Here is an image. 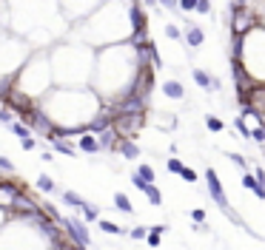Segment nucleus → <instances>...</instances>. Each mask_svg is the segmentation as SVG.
Listing matches in <instances>:
<instances>
[{
  "mask_svg": "<svg viewBox=\"0 0 265 250\" xmlns=\"http://www.w3.org/2000/svg\"><path fill=\"white\" fill-rule=\"evenodd\" d=\"M259 14L251 6H237L231 3V37H248L254 29H259Z\"/></svg>",
  "mask_w": 265,
  "mask_h": 250,
  "instance_id": "f257e3e1",
  "label": "nucleus"
},
{
  "mask_svg": "<svg viewBox=\"0 0 265 250\" xmlns=\"http://www.w3.org/2000/svg\"><path fill=\"white\" fill-rule=\"evenodd\" d=\"M60 227H63V236H66V242L72 244L74 250H86L89 244H92V236H89L86 222L77 219V216H63V219H60Z\"/></svg>",
  "mask_w": 265,
  "mask_h": 250,
  "instance_id": "f03ea898",
  "label": "nucleus"
},
{
  "mask_svg": "<svg viewBox=\"0 0 265 250\" xmlns=\"http://www.w3.org/2000/svg\"><path fill=\"white\" fill-rule=\"evenodd\" d=\"M143 125H146V114H117L111 122V131L117 134V140H134L140 137Z\"/></svg>",
  "mask_w": 265,
  "mask_h": 250,
  "instance_id": "7ed1b4c3",
  "label": "nucleus"
},
{
  "mask_svg": "<svg viewBox=\"0 0 265 250\" xmlns=\"http://www.w3.org/2000/svg\"><path fill=\"white\" fill-rule=\"evenodd\" d=\"M205 185H208V196L214 199V205L220 207L222 214H228L231 202H228V196H225V188H222V182H220V177H217L214 168H208V171H205Z\"/></svg>",
  "mask_w": 265,
  "mask_h": 250,
  "instance_id": "20e7f679",
  "label": "nucleus"
},
{
  "mask_svg": "<svg viewBox=\"0 0 265 250\" xmlns=\"http://www.w3.org/2000/svg\"><path fill=\"white\" fill-rule=\"evenodd\" d=\"M183 37H185V46H188V49H200V46L205 43V31L200 29L197 23H191V20H185Z\"/></svg>",
  "mask_w": 265,
  "mask_h": 250,
  "instance_id": "39448f33",
  "label": "nucleus"
},
{
  "mask_svg": "<svg viewBox=\"0 0 265 250\" xmlns=\"http://www.w3.org/2000/svg\"><path fill=\"white\" fill-rule=\"evenodd\" d=\"M191 77H194V83H197L203 91H220V77H214V74L203 71V68H194Z\"/></svg>",
  "mask_w": 265,
  "mask_h": 250,
  "instance_id": "423d86ee",
  "label": "nucleus"
},
{
  "mask_svg": "<svg viewBox=\"0 0 265 250\" xmlns=\"http://www.w3.org/2000/svg\"><path fill=\"white\" fill-rule=\"evenodd\" d=\"M77 148H80L83 153H97L100 151V142H97V137H94L92 131H83V134L77 137Z\"/></svg>",
  "mask_w": 265,
  "mask_h": 250,
  "instance_id": "0eeeda50",
  "label": "nucleus"
},
{
  "mask_svg": "<svg viewBox=\"0 0 265 250\" xmlns=\"http://www.w3.org/2000/svg\"><path fill=\"white\" fill-rule=\"evenodd\" d=\"M114 153H120L123 159H137V157H140V148H137L134 140H117V148H114Z\"/></svg>",
  "mask_w": 265,
  "mask_h": 250,
  "instance_id": "6e6552de",
  "label": "nucleus"
},
{
  "mask_svg": "<svg viewBox=\"0 0 265 250\" xmlns=\"http://www.w3.org/2000/svg\"><path fill=\"white\" fill-rule=\"evenodd\" d=\"M94 137H97V142H100V151H114V148H117V134L111 128L100 131V134H94Z\"/></svg>",
  "mask_w": 265,
  "mask_h": 250,
  "instance_id": "1a4fd4ad",
  "label": "nucleus"
},
{
  "mask_svg": "<svg viewBox=\"0 0 265 250\" xmlns=\"http://www.w3.org/2000/svg\"><path fill=\"white\" fill-rule=\"evenodd\" d=\"M163 94H166L168 100H183L185 88H183V83H177V80H166V83H163Z\"/></svg>",
  "mask_w": 265,
  "mask_h": 250,
  "instance_id": "9d476101",
  "label": "nucleus"
},
{
  "mask_svg": "<svg viewBox=\"0 0 265 250\" xmlns=\"http://www.w3.org/2000/svg\"><path fill=\"white\" fill-rule=\"evenodd\" d=\"M63 202H66L72 210H83V205H86V199H83L80 194H74V190H63Z\"/></svg>",
  "mask_w": 265,
  "mask_h": 250,
  "instance_id": "9b49d317",
  "label": "nucleus"
},
{
  "mask_svg": "<svg viewBox=\"0 0 265 250\" xmlns=\"http://www.w3.org/2000/svg\"><path fill=\"white\" fill-rule=\"evenodd\" d=\"M97 227L103 233H109V236H126V230L117 225V222H109V219H97Z\"/></svg>",
  "mask_w": 265,
  "mask_h": 250,
  "instance_id": "f8f14e48",
  "label": "nucleus"
},
{
  "mask_svg": "<svg viewBox=\"0 0 265 250\" xmlns=\"http://www.w3.org/2000/svg\"><path fill=\"white\" fill-rule=\"evenodd\" d=\"M114 207H117V210H123V214H134V205H131V199H129V196H126V194H120V190H117V194H114Z\"/></svg>",
  "mask_w": 265,
  "mask_h": 250,
  "instance_id": "ddd939ff",
  "label": "nucleus"
},
{
  "mask_svg": "<svg viewBox=\"0 0 265 250\" xmlns=\"http://www.w3.org/2000/svg\"><path fill=\"white\" fill-rule=\"evenodd\" d=\"M134 174H137V177L143 179V182H148V185H154V179H157L154 168H151V165H148V162H143V165H140V168H137Z\"/></svg>",
  "mask_w": 265,
  "mask_h": 250,
  "instance_id": "4468645a",
  "label": "nucleus"
},
{
  "mask_svg": "<svg viewBox=\"0 0 265 250\" xmlns=\"http://www.w3.org/2000/svg\"><path fill=\"white\" fill-rule=\"evenodd\" d=\"M37 190H43V194H55L57 185H55V179H51L49 174H40V177H37Z\"/></svg>",
  "mask_w": 265,
  "mask_h": 250,
  "instance_id": "2eb2a0df",
  "label": "nucleus"
},
{
  "mask_svg": "<svg viewBox=\"0 0 265 250\" xmlns=\"http://www.w3.org/2000/svg\"><path fill=\"white\" fill-rule=\"evenodd\" d=\"M143 194H146V199L151 202L154 207H160V205H163V194H160V188H157V185H148Z\"/></svg>",
  "mask_w": 265,
  "mask_h": 250,
  "instance_id": "dca6fc26",
  "label": "nucleus"
},
{
  "mask_svg": "<svg viewBox=\"0 0 265 250\" xmlns=\"http://www.w3.org/2000/svg\"><path fill=\"white\" fill-rule=\"evenodd\" d=\"M80 214H83V222H97V219H100V207L92 205V202H86Z\"/></svg>",
  "mask_w": 265,
  "mask_h": 250,
  "instance_id": "f3484780",
  "label": "nucleus"
},
{
  "mask_svg": "<svg viewBox=\"0 0 265 250\" xmlns=\"http://www.w3.org/2000/svg\"><path fill=\"white\" fill-rule=\"evenodd\" d=\"M205 128H208V131H211V134H220V131H222V128H225V122H222V120H220V117H214V114H208V117H205Z\"/></svg>",
  "mask_w": 265,
  "mask_h": 250,
  "instance_id": "a211bd4d",
  "label": "nucleus"
},
{
  "mask_svg": "<svg viewBox=\"0 0 265 250\" xmlns=\"http://www.w3.org/2000/svg\"><path fill=\"white\" fill-rule=\"evenodd\" d=\"M51 145H55V151L66 153V157H74V153H77V148H74L72 142H66V140H55V142H51Z\"/></svg>",
  "mask_w": 265,
  "mask_h": 250,
  "instance_id": "6ab92c4d",
  "label": "nucleus"
},
{
  "mask_svg": "<svg viewBox=\"0 0 265 250\" xmlns=\"http://www.w3.org/2000/svg\"><path fill=\"white\" fill-rule=\"evenodd\" d=\"M234 131L242 137V140H251V131H248V125L242 122V117H234Z\"/></svg>",
  "mask_w": 265,
  "mask_h": 250,
  "instance_id": "aec40b11",
  "label": "nucleus"
},
{
  "mask_svg": "<svg viewBox=\"0 0 265 250\" xmlns=\"http://www.w3.org/2000/svg\"><path fill=\"white\" fill-rule=\"evenodd\" d=\"M9 128H12L14 134L20 137V140H23V137H29V134H31V128H29V125H23V122H9Z\"/></svg>",
  "mask_w": 265,
  "mask_h": 250,
  "instance_id": "412c9836",
  "label": "nucleus"
},
{
  "mask_svg": "<svg viewBox=\"0 0 265 250\" xmlns=\"http://www.w3.org/2000/svg\"><path fill=\"white\" fill-rule=\"evenodd\" d=\"M251 140H257L259 145H265V122H259L257 128L251 131Z\"/></svg>",
  "mask_w": 265,
  "mask_h": 250,
  "instance_id": "4be33fe9",
  "label": "nucleus"
},
{
  "mask_svg": "<svg viewBox=\"0 0 265 250\" xmlns=\"http://www.w3.org/2000/svg\"><path fill=\"white\" fill-rule=\"evenodd\" d=\"M166 168H168V171H171V174H180V171H183V168H185V165L180 162L177 157H171V159H166Z\"/></svg>",
  "mask_w": 265,
  "mask_h": 250,
  "instance_id": "5701e85b",
  "label": "nucleus"
},
{
  "mask_svg": "<svg viewBox=\"0 0 265 250\" xmlns=\"http://www.w3.org/2000/svg\"><path fill=\"white\" fill-rule=\"evenodd\" d=\"M129 236H131V239H137V242H140V239H146V236H148V227L137 225V227H131V230H129Z\"/></svg>",
  "mask_w": 265,
  "mask_h": 250,
  "instance_id": "b1692460",
  "label": "nucleus"
},
{
  "mask_svg": "<svg viewBox=\"0 0 265 250\" xmlns=\"http://www.w3.org/2000/svg\"><path fill=\"white\" fill-rule=\"evenodd\" d=\"M166 37H168V40H180V37H183V31H180L174 23H166Z\"/></svg>",
  "mask_w": 265,
  "mask_h": 250,
  "instance_id": "393cba45",
  "label": "nucleus"
},
{
  "mask_svg": "<svg viewBox=\"0 0 265 250\" xmlns=\"http://www.w3.org/2000/svg\"><path fill=\"white\" fill-rule=\"evenodd\" d=\"M20 145H23V151H34L37 148V137H23V140H20Z\"/></svg>",
  "mask_w": 265,
  "mask_h": 250,
  "instance_id": "a878e982",
  "label": "nucleus"
},
{
  "mask_svg": "<svg viewBox=\"0 0 265 250\" xmlns=\"http://www.w3.org/2000/svg\"><path fill=\"white\" fill-rule=\"evenodd\" d=\"M242 188L254 190L257 188V177H254V174H242Z\"/></svg>",
  "mask_w": 265,
  "mask_h": 250,
  "instance_id": "bb28decb",
  "label": "nucleus"
},
{
  "mask_svg": "<svg viewBox=\"0 0 265 250\" xmlns=\"http://www.w3.org/2000/svg\"><path fill=\"white\" fill-rule=\"evenodd\" d=\"M228 159H231V162H234L237 165V168H242V174H245V157H242V153H228Z\"/></svg>",
  "mask_w": 265,
  "mask_h": 250,
  "instance_id": "cd10ccee",
  "label": "nucleus"
},
{
  "mask_svg": "<svg viewBox=\"0 0 265 250\" xmlns=\"http://www.w3.org/2000/svg\"><path fill=\"white\" fill-rule=\"evenodd\" d=\"M180 177H183L185 182H197V171H194V168H183V171H180Z\"/></svg>",
  "mask_w": 265,
  "mask_h": 250,
  "instance_id": "c85d7f7f",
  "label": "nucleus"
},
{
  "mask_svg": "<svg viewBox=\"0 0 265 250\" xmlns=\"http://www.w3.org/2000/svg\"><path fill=\"white\" fill-rule=\"evenodd\" d=\"M194 12H200V14H211V0H197V9Z\"/></svg>",
  "mask_w": 265,
  "mask_h": 250,
  "instance_id": "c756f323",
  "label": "nucleus"
},
{
  "mask_svg": "<svg viewBox=\"0 0 265 250\" xmlns=\"http://www.w3.org/2000/svg\"><path fill=\"white\" fill-rule=\"evenodd\" d=\"M157 3H160L163 9H168V12H177L180 9V0H157Z\"/></svg>",
  "mask_w": 265,
  "mask_h": 250,
  "instance_id": "7c9ffc66",
  "label": "nucleus"
},
{
  "mask_svg": "<svg viewBox=\"0 0 265 250\" xmlns=\"http://www.w3.org/2000/svg\"><path fill=\"white\" fill-rule=\"evenodd\" d=\"M0 171H6V174H14V165L9 157H0Z\"/></svg>",
  "mask_w": 265,
  "mask_h": 250,
  "instance_id": "2f4dec72",
  "label": "nucleus"
},
{
  "mask_svg": "<svg viewBox=\"0 0 265 250\" xmlns=\"http://www.w3.org/2000/svg\"><path fill=\"white\" fill-rule=\"evenodd\" d=\"M0 122H6V125H9V122H14L12 120V111H9L6 105H0Z\"/></svg>",
  "mask_w": 265,
  "mask_h": 250,
  "instance_id": "473e14b6",
  "label": "nucleus"
},
{
  "mask_svg": "<svg viewBox=\"0 0 265 250\" xmlns=\"http://www.w3.org/2000/svg\"><path fill=\"white\" fill-rule=\"evenodd\" d=\"M180 9L183 12H194L197 9V0H180Z\"/></svg>",
  "mask_w": 265,
  "mask_h": 250,
  "instance_id": "72a5a7b5",
  "label": "nucleus"
},
{
  "mask_svg": "<svg viewBox=\"0 0 265 250\" xmlns=\"http://www.w3.org/2000/svg\"><path fill=\"white\" fill-rule=\"evenodd\" d=\"M191 219H194V225H200V222H205V210H203V207H197V210H191Z\"/></svg>",
  "mask_w": 265,
  "mask_h": 250,
  "instance_id": "f704fd0d",
  "label": "nucleus"
},
{
  "mask_svg": "<svg viewBox=\"0 0 265 250\" xmlns=\"http://www.w3.org/2000/svg\"><path fill=\"white\" fill-rule=\"evenodd\" d=\"M131 185H134L137 190H146V188H148V182H143V179L137 177V174H131Z\"/></svg>",
  "mask_w": 265,
  "mask_h": 250,
  "instance_id": "c9c22d12",
  "label": "nucleus"
},
{
  "mask_svg": "<svg viewBox=\"0 0 265 250\" xmlns=\"http://www.w3.org/2000/svg\"><path fill=\"white\" fill-rule=\"evenodd\" d=\"M146 242L151 244V247H160V236H157V233H151L148 230V236H146Z\"/></svg>",
  "mask_w": 265,
  "mask_h": 250,
  "instance_id": "e433bc0d",
  "label": "nucleus"
},
{
  "mask_svg": "<svg viewBox=\"0 0 265 250\" xmlns=\"http://www.w3.org/2000/svg\"><path fill=\"white\" fill-rule=\"evenodd\" d=\"M148 230H151V233H157V236H163V233L168 230V225H154V227H148Z\"/></svg>",
  "mask_w": 265,
  "mask_h": 250,
  "instance_id": "4c0bfd02",
  "label": "nucleus"
},
{
  "mask_svg": "<svg viewBox=\"0 0 265 250\" xmlns=\"http://www.w3.org/2000/svg\"><path fill=\"white\" fill-rule=\"evenodd\" d=\"M254 177H257L259 185H265V168H257V171H254Z\"/></svg>",
  "mask_w": 265,
  "mask_h": 250,
  "instance_id": "58836bf2",
  "label": "nucleus"
},
{
  "mask_svg": "<svg viewBox=\"0 0 265 250\" xmlns=\"http://www.w3.org/2000/svg\"><path fill=\"white\" fill-rule=\"evenodd\" d=\"M234 3H237V6H251L254 0H234Z\"/></svg>",
  "mask_w": 265,
  "mask_h": 250,
  "instance_id": "ea45409f",
  "label": "nucleus"
},
{
  "mask_svg": "<svg viewBox=\"0 0 265 250\" xmlns=\"http://www.w3.org/2000/svg\"><path fill=\"white\" fill-rule=\"evenodd\" d=\"M6 216H9L6 210H0V227H3V222H6Z\"/></svg>",
  "mask_w": 265,
  "mask_h": 250,
  "instance_id": "a19ab883",
  "label": "nucleus"
}]
</instances>
